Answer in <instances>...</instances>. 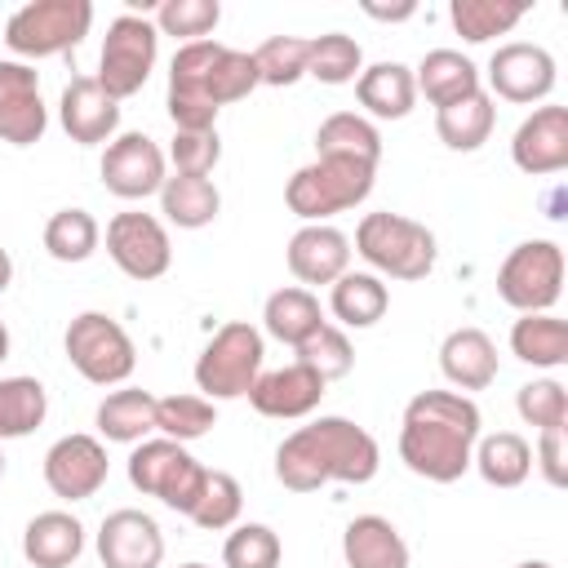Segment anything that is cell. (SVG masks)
Instances as JSON below:
<instances>
[{"instance_id":"obj_1","label":"cell","mask_w":568,"mask_h":568,"mask_svg":"<svg viewBox=\"0 0 568 568\" xmlns=\"http://www.w3.org/2000/svg\"><path fill=\"white\" fill-rule=\"evenodd\" d=\"M479 408L462 390H417L399 422V457L430 484H453L470 470Z\"/></svg>"},{"instance_id":"obj_2","label":"cell","mask_w":568,"mask_h":568,"mask_svg":"<svg viewBox=\"0 0 568 568\" xmlns=\"http://www.w3.org/2000/svg\"><path fill=\"white\" fill-rule=\"evenodd\" d=\"M377 466H382L377 439L351 417H315L293 435H284V444L275 448V479L288 493H315L328 479L368 484Z\"/></svg>"},{"instance_id":"obj_3","label":"cell","mask_w":568,"mask_h":568,"mask_svg":"<svg viewBox=\"0 0 568 568\" xmlns=\"http://www.w3.org/2000/svg\"><path fill=\"white\" fill-rule=\"evenodd\" d=\"M257 89L253 53L226 49L217 40H191L169 62V120L173 129H213L226 102H240Z\"/></svg>"},{"instance_id":"obj_4","label":"cell","mask_w":568,"mask_h":568,"mask_svg":"<svg viewBox=\"0 0 568 568\" xmlns=\"http://www.w3.org/2000/svg\"><path fill=\"white\" fill-rule=\"evenodd\" d=\"M377 169L364 160H346V155H315L311 164H302L288 186H284V204L302 217V222H328L333 213H346L355 204L368 200Z\"/></svg>"},{"instance_id":"obj_5","label":"cell","mask_w":568,"mask_h":568,"mask_svg":"<svg viewBox=\"0 0 568 568\" xmlns=\"http://www.w3.org/2000/svg\"><path fill=\"white\" fill-rule=\"evenodd\" d=\"M355 253L390 280H426L435 266V231L404 213H364L355 226Z\"/></svg>"},{"instance_id":"obj_6","label":"cell","mask_w":568,"mask_h":568,"mask_svg":"<svg viewBox=\"0 0 568 568\" xmlns=\"http://www.w3.org/2000/svg\"><path fill=\"white\" fill-rule=\"evenodd\" d=\"M262 333L248 320L222 324L195 359V386L204 399H240L262 377Z\"/></svg>"},{"instance_id":"obj_7","label":"cell","mask_w":568,"mask_h":568,"mask_svg":"<svg viewBox=\"0 0 568 568\" xmlns=\"http://www.w3.org/2000/svg\"><path fill=\"white\" fill-rule=\"evenodd\" d=\"M62 346H67V359L71 368L93 382V386H120L133 377L138 368V351H133V337L120 328V320H111L106 311H80L67 333H62Z\"/></svg>"},{"instance_id":"obj_8","label":"cell","mask_w":568,"mask_h":568,"mask_svg":"<svg viewBox=\"0 0 568 568\" xmlns=\"http://www.w3.org/2000/svg\"><path fill=\"white\" fill-rule=\"evenodd\" d=\"M93 27V4L89 0H31L9 13L4 22V44L18 58H53L75 49Z\"/></svg>"},{"instance_id":"obj_9","label":"cell","mask_w":568,"mask_h":568,"mask_svg":"<svg viewBox=\"0 0 568 568\" xmlns=\"http://www.w3.org/2000/svg\"><path fill=\"white\" fill-rule=\"evenodd\" d=\"M204 475L209 466H200L186 444L178 439H142L133 453H129V484L146 497H160L169 510L178 515H191L200 488H204Z\"/></svg>"},{"instance_id":"obj_10","label":"cell","mask_w":568,"mask_h":568,"mask_svg":"<svg viewBox=\"0 0 568 568\" xmlns=\"http://www.w3.org/2000/svg\"><path fill=\"white\" fill-rule=\"evenodd\" d=\"M564 293V248L555 240H524L497 271V297L519 315H546Z\"/></svg>"},{"instance_id":"obj_11","label":"cell","mask_w":568,"mask_h":568,"mask_svg":"<svg viewBox=\"0 0 568 568\" xmlns=\"http://www.w3.org/2000/svg\"><path fill=\"white\" fill-rule=\"evenodd\" d=\"M155 53H160V31L155 22H146L142 13H120L111 27H106V40H102V58H98V84L120 102V98H133L151 67H155Z\"/></svg>"},{"instance_id":"obj_12","label":"cell","mask_w":568,"mask_h":568,"mask_svg":"<svg viewBox=\"0 0 568 568\" xmlns=\"http://www.w3.org/2000/svg\"><path fill=\"white\" fill-rule=\"evenodd\" d=\"M106 253H111V262H115L129 280H142V284H146V280H160V275L169 271V262H173L164 222L151 217V213H138V209L115 213V217L106 222Z\"/></svg>"},{"instance_id":"obj_13","label":"cell","mask_w":568,"mask_h":568,"mask_svg":"<svg viewBox=\"0 0 568 568\" xmlns=\"http://www.w3.org/2000/svg\"><path fill=\"white\" fill-rule=\"evenodd\" d=\"M164 151L146 133H120L102 151V186L120 200H146L164 186Z\"/></svg>"},{"instance_id":"obj_14","label":"cell","mask_w":568,"mask_h":568,"mask_svg":"<svg viewBox=\"0 0 568 568\" xmlns=\"http://www.w3.org/2000/svg\"><path fill=\"white\" fill-rule=\"evenodd\" d=\"M488 89L506 102L532 106V102L550 98V89H555V58L541 44L510 40V44L493 49V58H488Z\"/></svg>"},{"instance_id":"obj_15","label":"cell","mask_w":568,"mask_h":568,"mask_svg":"<svg viewBox=\"0 0 568 568\" xmlns=\"http://www.w3.org/2000/svg\"><path fill=\"white\" fill-rule=\"evenodd\" d=\"M44 484L62 501H84L106 484V448L93 435H62L44 453Z\"/></svg>"},{"instance_id":"obj_16","label":"cell","mask_w":568,"mask_h":568,"mask_svg":"<svg viewBox=\"0 0 568 568\" xmlns=\"http://www.w3.org/2000/svg\"><path fill=\"white\" fill-rule=\"evenodd\" d=\"M98 559L102 568H160L164 564V532L146 510H111L98 528Z\"/></svg>"},{"instance_id":"obj_17","label":"cell","mask_w":568,"mask_h":568,"mask_svg":"<svg viewBox=\"0 0 568 568\" xmlns=\"http://www.w3.org/2000/svg\"><path fill=\"white\" fill-rule=\"evenodd\" d=\"M510 160L528 178L568 169V106H537L510 138Z\"/></svg>"},{"instance_id":"obj_18","label":"cell","mask_w":568,"mask_h":568,"mask_svg":"<svg viewBox=\"0 0 568 568\" xmlns=\"http://www.w3.org/2000/svg\"><path fill=\"white\" fill-rule=\"evenodd\" d=\"M324 377L311 373L306 364H284V368H271L253 382L248 390V404L262 413V417H275V422H297V417H311L324 399Z\"/></svg>"},{"instance_id":"obj_19","label":"cell","mask_w":568,"mask_h":568,"mask_svg":"<svg viewBox=\"0 0 568 568\" xmlns=\"http://www.w3.org/2000/svg\"><path fill=\"white\" fill-rule=\"evenodd\" d=\"M44 102H40V80L27 62H0V142L31 146L44 138Z\"/></svg>"},{"instance_id":"obj_20","label":"cell","mask_w":568,"mask_h":568,"mask_svg":"<svg viewBox=\"0 0 568 568\" xmlns=\"http://www.w3.org/2000/svg\"><path fill=\"white\" fill-rule=\"evenodd\" d=\"M58 120H62V129H67L71 142L98 146V142H111L115 138V129H120V102L93 75H75L62 89Z\"/></svg>"},{"instance_id":"obj_21","label":"cell","mask_w":568,"mask_h":568,"mask_svg":"<svg viewBox=\"0 0 568 568\" xmlns=\"http://www.w3.org/2000/svg\"><path fill=\"white\" fill-rule=\"evenodd\" d=\"M288 271L302 284H333L351 271V240L328 222H306L288 240Z\"/></svg>"},{"instance_id":"obj_22","label":"cell","mask_w":568,"mask_h":568,"mask_svg":"<svg viewBox=\"0 0 568 568\" xmlns=\"http://www.w3.org/2000/svg\"><path fill=\"white\" fill-rule=\"evenodd\" d=\"M84 550V524L71 510H40L22 528V555L36 568H71Z\"/></svg>"},{"instance_id":"obj_23","label":"cell","mask_w":568,"mask_h":568,"mask_svg":"<svg viewBox=\"0 0 568 568\" xmlns=\"http://www.w3.org/2000/svg\"><path fill=\"white\" fill-rule=\"evenodd\" d=\"M439 368L457 390H484L497 382V346L484 328H453L439 346Z\"/></svg>"},{"instance_id":"obj_24","label":"cell","mask_w":568,"mask_h":568,"mask_svg":"<svg viewBox=\"0 0 568 568\" xmlns=\"http://www.w3.org/2000/svg\"><path fill=\"white\" fill-rule=\"evenodd\" d=\"M346 568H408V541L382 515H355L342 532Z\"/></svg>"},{"instance_id":"obj_25","label":"cell","mask_w":568,"mask_h":568,"mask_svg":"<svg viewBox=\"0 0 568 568\" xmlns=\"http://www.w3.org/2000/svg\"><path fill=\"white\" fill-rule=\"evenodd\" d=\"M413 84H417V93H426V102L439 111V106H448V102H462V98L479 93V71H475V62H470L466 53H457V49H430V53L417 62V71H413Z\"/></svg>"},{"instance_id":"obj_26","label":"cell","mask_w":568,"mask_h":568,"mask_svg":"<svg viewBox=\"0 0 568 568\" xmlns=\"http://www.w3.org/2000/svg\"><path fill=\"white\" fill-rule=\"evenodd\" d=\"M355 98L377 120H404L417 102V84H413V71L404 62H373L359 71Z\"/></svg>"},{"instance_id":"obj_27","label":"cell","mask_w":568,"mask_h":568,"mask_svg":"<svg viewBox=\"0 0 568 568\" xmlns=\"http://www.w3.org/2000/svg\"><path fill=\"white\" fill-rule=\"evenodd\" d=\"M328 320H324V311H320V297L311 293V288H297V284H288V288H275L271 297H266V306H262V328L275 337V342H284V346H302L311 333H320Z\"/></svg>"},{"instance_id":"obj_28","label":"cell","mask_w":568,"mask_h":568,"mask_svg":"<svg viewBox=\"0 0 568 568\" xmlns=\"http://www.w3.org/2000/svg\"><path fill=\"white\" fill-rule=\"evenodd\" d=\"M470 466L479 470L484 484L493 488H519L532 475V444L515 430H497V435H479Z\"/></svg>"},{"instance_id":"obj_29","label":"cell","mask_w":568,"mask_h":568,"mask_svg":"<svg viewBox=\"0 0 568 568\" xmlns=\"http://www.w3.org/2000/svg\"><path fill=\"white\" fill-rule=\"evenodd\" d=\"M390 306V293L386 284L373 275V271H346L333 280V293H328V311L337 315V324L346 328H373Z\"/></svg>"},{"instance_id":"obj_30","label":"cell","mask_w":568,"mask_h":568,"mask_svg":"<svg viewBox=\"0 0 568 568\" xmlns=\"http://www.w3.org/2000/svg\"><path fill=\"white\" fill-rule=\"evenodd\" d=\"M98 430L111 444H142L155 430V395L151 390H138V386L111 390L98 404Z\"/></svg>"},{"instance_id":"obj_31","label":"cell","mask_w":568,"mask_h":568,"mask_svg":"<svg viewBox=\"0 0 568 568\" xmlns=\"http://www.w3.org/2000/svg\"><path fill=\"white\" fill-rule=\"evenodd\" d=\"M160 213H164L173 226H182V231H200V226H209V222L222 213V195H217V186H213L209 178L173 173V178H164V186H160Z\"/></svg>"},{"instance_id":"obj_32","label":"cell","mask_w":568,"mask_h":568,"mask_svg":"<svg viewBox=\"0 0 568 568\" xmlns=\"http://www.w3.org/2000/svg\"><path fill=\"white\" fill-rule=\"evenodd\" d=\"M493 120H497L493 98L479 89V93H470L462 102L439 106L435 111V133H439V142L448 151H479L488 142V133H493Z\"/></svg>"},{"instance_id":"obj_33","label":"cell","mask_w":568,"mask_h":568,"mask_svg":"<svg viewBox=\"0 0 568 568\" xmlns=\"http://www.w3.org/2000/svg\"><path fill=\"white\" fill-rule=\"evenodd\" d=\"M510 351L515 359L532 368H559L568 364V324L559 315H519L510 328Z\"/></svg>"},{"instance_id":"obj_34","label":"cell","mask_w":568,"mask_h":568,"mask_svg":"<svg viewBox=\"0 0 568 568\" xmlns=\"http://www.w3.org/2000/svg\"><path fill=\"white\" fill-rule=\"evenodd\" d=\"M315 155H346V160H364L377 169L382 160V133L373 120L355 115V111H337L315 129Z\"/></svg>"},{"instance_id":"obj_35","label":"cell","mask_w":568,"mask_h":568,"mask_svg":"<svg viewBox=\"0 0 568 568\" xmlns=\"http://www.w3.org/2000/svg\"><path fill=\"white\" fill-rule=\"evenodd\" d=\"M524 13L528 4L519 0H453L448 4V18L466 44H488L493 36H506Z\"/></svg>"},{"instance_id":"obj_36","label":"cell","mask_w":568,"mask_h":568,"mask_svg":"<svg viewBox=\"0 0 568 568\" xmlns=\"http://www.w3.org/2000/svg\"><path fill=\"white\" fill-rule=\"evenodd\" d=\"M49 413V395L36 377H0V439L31 435Z\"/></svg>"},{"instance_id":"obj_37","label":"cell","mask_w":568,"mask_h":568,"mask_svg":"<svg viewBox=\"0 0 568 568\" xmlns=\"http://www.w3.org/2000/svg\"><path fill=\"white\" fill-rule=\"evenodd\" d=\"M98 240H102V226L93 222L89 209H58L44 222V248L53 262H84L93 257Z\"/></svg>"},{"instance_id":"obj_38","label":"cell","mask_w":568,"mask_h":568,"mask_svg":"<svg viewBox=\"0 0 568 568\" xmlns=\"http://www.w3.org/2000/svg\"><path fill=\"white\" fill-rule=\"evenodd\" d=\"M364 71V53L351 36L342 31H324L306 44V75H315L320 84H351Z\"/></svg>"},{"instance_id":"obj_39","label":"cell","mask_w":568,"mask_h":568,"mask_svg":"<svg viewBox=\"0 0 568 568\" xmlns=\"http://www.w3.org/2000/svg\"><path fill=\"white\" fill-rule=\"evenodd\" d=\"M240 510H244V488H240V479L226 475V470H209V475H204V488H200V497H195V506H191L186 519H191L195 528H204V532H222V528H235Z\"/></svg>"},{"instance_id":"obj_40","label":"cell","mask_w":568,"mask_h":568,"mask_svg":"<svg viewBox=\"0 0 568 568\" xmlns=\"http://www.w3.org/2000/svg\"><path fill=\"white\" fill-rule=\"evenodd\" d=\"M213 426H217V408L204 395H164V399H155V430L164 439L191 444V439L209 435Z\"/></svg>"},{"instance_id":"obj_41","label":"cell","mask_w":568,"mask_h":568,"mask_svg":"<svg viewBox=\"0 0 568 568\" xmlns=\"http://www.w3.org/2000/svg\"><path fill=\"white\" fill-rule=\"evenodd\" d=\"M306 44L302 36H271L253 49V67H257V84H297L306 75Z\"/></svg>"},{"instance_id":"obj_42","label":"cell","mask_w":568,"mask_h":568,"mask_svg":"<svg viewBox=\"0 0 568 568\" xmlns=\"http://www.w3.org/2000/svg\"><path fill=\"white\" fill-rule=\"evenodd\" d=\"M293 355H297V364H306L324 382H337V377H346L355 368V346L337 324H324L320 333H311Z\"/></svg>"},{"instance_id":"obj_43","label":"cell","mask_w":568,"mask_h":568,"mask_svg":"<svg viewBox=\"0 0 568 568\" xmlns=\"http://www.w3.org/2000/svg\"><path fill=\"white\" fill-rule=\"evenodd\" d=\"M217 22H222V4L217 0H160L155 4V31L173 36V40L182 36L186 44L204 40Z\"/></svg>"},{"instance_id":"obj_44","label":"cell","mask_w":568,"mask_h":568,"mask_svg":"<svg viewBox=\"0 0 568 568\" xmlns=\"http://www.w3.org/2000/svg\"><path fill=\"white\" fill-rule=\"evenodd\" d=\"M280 555H284V546H280L275 528H266V524H235V532L222 546L226 568H280Z\"/></svg>"},{"instance_id":"obj_45","label":"cell","mask_w":568,"mask_h":568,"mask_svg":"<svg viewBox=\"0 0 568 568\" xmlns=\"http://www.w3.org/2000/svg\"><path fill=\"white\" fill-rule=\"evenodd\" d=\"M515 408L528 426L537 430H550V426H564L568 422V395L555 377H537V382H524L519 395H515Z\"/></svg>"},{"instance_id":"obj_46","label":"cell","mask_w":568,"mask_h":568,"mask_svg":"<svg viewBox=\"0 0 568 568\" xmlns=\"http://www.w3.org/2000/svg\"><path fill=\"white\" fill-rule=\"evenodd\" d=\"M169 160L186 178H209L213 164L222 160V138L217 129H178L169 142Z\"/></svg>"},{"instance_id":"obj_47","label":"cell","mask_w":568,"mask_h":568,"mask_svg":"<svg viewBox=\"0 0 568 568\" xmlns=\"http://www.w3.org/2000/svg\"><path fill=\"white\" fill-rule=\"evenodd\" d=\"M564 457H568V426H550V430H537V453H532V462L541 466V475H546L555 488H564V479H568V470H564Z\"/></svg>"},{"instance_id":"obj_48","label":"cell","mask_w":568,"mask_h":568,"mask_svg":"<svg viewBox=\"0 0 568 568\" xmlns=\"http://www.w3.org/2000/svg\"><path fill=\"white\" fill-rule=\"evenodd\" d=\"M364 13H368V18H382V22H404V18H413V4H399V9H377V4H364Z\"/></svg>"},{"instance_id":"obj_49","label":"cell","mask_w":568,"mask_h":568,"mask_svg":"<svg viewBox=\"0 0 568 568\" xmlns=\"http://www.w3.org/2000/svg\"><path fill=\"white\" fill-rule=\"evenodd\" d=\"M9 280H13V257H9V248L0 244V293L9 288Z\"/></svg>"},{"instance_id":"obj_50","label":"cell","mask_w":568,"mask_h":568,"mask_svg":"<svg viewBox=\"0 0 568 568\" xmlns=\"http://www.w3.org/2000/svg\"><path fill=\"white\" fill-rule=\"evenodd\" d=\"M4 359H9V328L0 324V364H4Z\"/></svg>"},{"instance_id":"obj_51","label":"cell","mask_w":568,"mask_h":568,"mask_svg":"<svg viewBox=\"0 0 568 568\" xmlns=\"http://www.w3.org/2000/svg\"><path fill=\"white\" fill-rule=\"evenodd\" d=\"M515 568H555V564H546V559H524V564H515Z\"/></svg>"},{"instance_id":"obj_52","label":"cell","mask_w":568,"mask_h":568,"mask_svg":"<svg viewBox=\"0 0 568 568\" xmlns=\"http://www.w3.org/2000/svg\"><path fill=\"white\" fill-rule=\"evenodd\" d=\"M182 568H209V564H182Z\"/></svg>"},{"instance_id":"obj_53","label":"cell","mask_w":568,"mask_h":568,"mask_svg":"<svg viewBox=\"0 0 568 568\" xmlns=\"http://www.w3.org/2000/svg\"><path fill=\"white\" fill-rule=\"evenodd\" d=\"M0 475H4V453H0Z\"/></svg>"}]
</instances>
